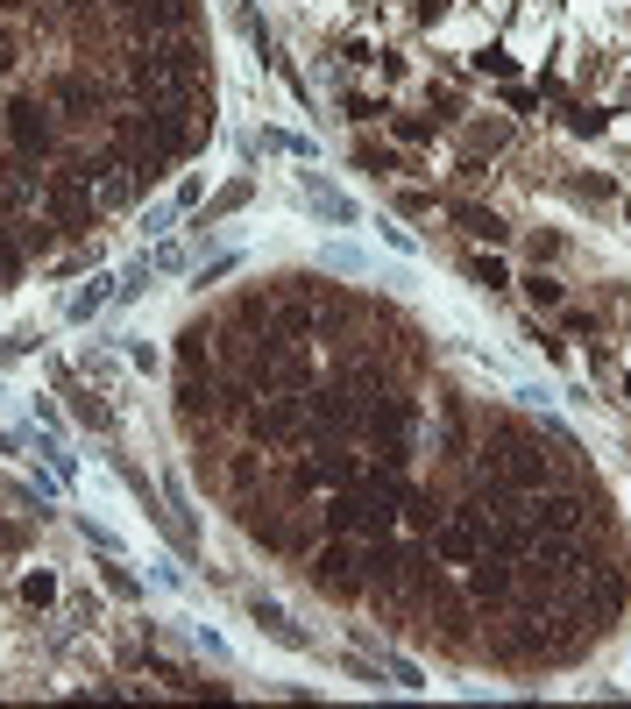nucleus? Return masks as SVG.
<instances>
[{
  "instance_id": "obj_6",
  "label": "nucleus",
  "mask_w": 631,
  "mask_h": 709,
  "mask_svg": "<svg viewBox=\"0 0 631 709\" xmlns=\"http://www.w3.org/2000/svg\"><path fill=\"white\" fill-rule=\"evenodd\" d=\"M468 596H476V603H511V596H518V575H511V561L483 546V554L468 561Z\"/></svg>"
},
{
  "instance_id": "obj_26",
  "label": "nucleus",
  "mask_w": 631,
  "mask_h": 709,
  "mask_svg": "<svg viewBox=\"0 0 631 709\" xmlns=\"http://www.w3.org/2000/svg\"><path fill=\"white\" fill-rule=\"evenodd\" d=\"M0 554H22V525H8V518H0Z\"/></svg>"
},
{
  "instance_id": "obj_27",
  "label": "nucleus",
  "mask_w": 631,
  "mask_h": 709,
  "mask_svg": "<svg viewBox=\"0 0 631 709\" xmlns=\"http://www.w3.org/2000/svg\"><path fill=\"white\" fill-rule=\"evenodd\" d=\"M440 8H447V0H419V22H440Z\"/></svg>"
},
{
  "instance_id": "obj_2",
  "label": "nucleus",
  "mask_w": 631,
  "mask_h": 709,
  "mask_svg": "<svg viewBox=\"0 0 631 709\" xmlns=\"http://www.w3.org/2000/svg\"><path fill=\"white\" fill-rule=\"evenodd\" d=\"M327 525L348 539V532H369V539H390V525H398V497L376 490V483H348L334 504H327Z\"/></svg>"
},
{
  "instance_id": "obj_13",
  "label": "nucleus",
  "mask_w": 631,
  "mask_h": 709,
  "mask_svg": "<svg viewBox=\"0 0 631 709\" xmlns=\"http://www.w3.org/2000/svg\"><path fill=\"white\" fill-rule=\"evenodd\" d=\"M305 206H312V213H327V220H341V227L355 220V206H348L334 185H320V178H305Z\"/></svg>"
},
{
  "instance_id": "obj_11",
  "label": "nucleus",
  "mask_w": 631,
  "mask_h": 709,
  "mask_svg": "<svg viewBox=\"0 0 631 709\" xmlns=\"http://www.w3.org/2000/svg\"><path fill=\"white\" fill-rule=\"evenodd\" d=\"M454 220H461L468 234H476V242H490V249L511 234V227H504V213H490V206H454Z\"/></svg>"
},
{
  "instance_id": "obj_18",
  "label": "nucleus",
  "mask_w": 631,
  "mask_h": 709,
  "mask_svg": "<svg viewBox=\"0 0 631 709\" xmlns=\"http://www.w3.org/2000/svg\"><path fill=\"white\" fill-rule=\"evenodd\" d=\"M476 284H483V291H504V284H511V270H504L497 256H476Z\"/></svg>"
},
{
  "instance_id": "obj_25",
  "label": "nucleus",
  "mask_w": 631,
  "mask_h": 709,
  "mask_svg": "<svg viewBox=\"0 0 631 709\" xmlns=\"http://www.w3.org/2000/svg\"><path fill=\"white\" fill-rule=\"evenodd\" d=\"M476 64H483V71H497V78H511V71H518V64H511V57H504V50H483V57H476Z\"/></svg>"
},
{
  "instance_id": "obj_9",
  "label": "nucleus",
  "mask_w": 631,
  "mask_h": 709,
  "mask_svg": "<svg viewBox=\"0 0 631 709\" xmlns=\"http://www.w3.org/2000/svg\"><path fill=\"white\" fill-rule=\"evenodd\" d=\"M249 617H256V624H263V632H270V639H277V646H291V653H305V646H312V639H305V632H298V624H291V617H284V610H277V603H263V596H256V603H249Z\"/></svg>"
},
{
  "instance_id": "obj_3",
  "label": "nucleus",
  "mask_w": 631,
  "mask_h": 709,
  "mask_svg": "<svg viewBox=\"0 0 631 709\" xmlns=\"http://www.w3.org/2000/svg\"><path fill=\"white\" fill-rule=\"evenodd\" d=\"M305 575H312V589H327V596H362V589H369V582H362V554H355V546H341V539L320 546Z\"/></svg>"
},
{
  "instance_id": "obj_21",
  "label": "nucleus",
  "mask_w": 631,
  "mask_h": 709,
  "mask_svg": "<svg viewBox=\"0 0 631 709\" xmlns=\"http://www.w3.org/2000/svg\"><path fill=\"white\" fill-rule=\"evenodd\" d=\"M100 575H107V589H114V596H142V582H135V575H128V568H121V561H107V568H100Z\"/></svg>"
},
{
  "instance_id": "obj_16",
  "label": "nucleus",
  "mask_w": 631,
  "mask_h": 709,
  "mask_svg": "<svg viewBox=\"0 0 631 709\" xmlns=\"http://www.w3.org/2000/svg\"><path fill=\"white\" fill-rule=\"evenodd\" d=\"M107 298H114V277H93L86 291H78V298H71V320H93V312H100Z\"/></svg>"
},
{
  "instance_id": "obj_14",
  "label": "nucleus",
  "mask_w": 631,
  "mask_h": 709,
  "mask_svg": "<svg viewBox=\"0 0 631 709\" xmlns=\"http://www.w3.org/2000/svg\"><path fill=\"white\" fill-rule=\"evenodd\" d=\"M398 504H405V518H412V525H419V532H433V525H440V518H447V504H440V497H433V490H405V497H398Z\"/></svg>"
},
{
  "instance_id": "obj_23",
  "label": "nucleus",
  "mask_w": 631,
  "mask_h": 709,
  "mask_svg": "<svg viewBox=\"0 0 631 709\" xmlns=\"http://www.w3.org/2000/svg\"><path fill=\"white\" fill-rule=\"evenodd\" d=\"M362 171H376V178H383V171H398V156L376 149V142H362Z\"/></svg>"
},
{
  "instance_id": "obj_28",
  "label": "nucleus",
  "mask_w": 631,
  "mask_h": 709,
  "mask_svg": "<svg viewBox=\"0 0 631 709\" xmlns=\"http://www.w3.org/2000/svg\"><path fill=\"white\" fill-rule=\"evenodd\" d=\"M22 8H36V0H0V15H22Z\"/></svg>"
},
{
  "instance_id": "obj_24",
  "label": "nucleus",
  "mask_w": 631,
  "mask_h": 709,
  "mask_svg": "<svg viewBox=\"0 0 631 709\" xmlns=\"http://www.w3.org/2000/svg\"><path fill=\"white\" fill-rule=\"evenodd\" d=\"M603 121H610L603 107H575V135H603Z\"/></svg>"
},
{
  "instance_id": "obj_1",
  "label": "nucleus",
  "mask_w": 631,
  "mask_h": 709,
  "mask_svg": "<svg viewBox=\"0 0 631 709\" xmlns=\"http://www.w3.org/2000/svg\"><path fill=\"white\" fill-rule=\"evenodd\" d=\"M490 483L497 490H518V497H532V490H546V476H554V454H546L525 426H504L497 440H490Z\"/></svg>"
},
{
  "instance_id": "obj_29",
  "label": "nucleus",
  "mask_w": 631,
  "mask_h": 709,
  "mask_svg": "<svg viewBox=\"0 0 631 709\" xmlns=\"http://www.w3.org/2000/svg\"><path fill=\"white\" fill-rule=\"evenodd\" d=\"M8 64H15V43H8V36H0V71H8Z\"/></svg>"
},
{
  "instance_id": "obj_12",
  "label": "nucleus",
  "mask_w": 631,
  "mask_h": 709,
  "mask_svg": "<svg viewBox=\"0 0 631 709\" xmlns=\"http://www.w3.org/2000/svg\"><path fill=\"white\" fill-rule=\"evenodd\" d=\"M57 383H64V398H71V412H78V419H86L93 433H114V412H107L100 398H86V390H78L71 376H57Z\"/></svg>"
},
{
  "instance_id": "obj_17",
  "label": "nucleus",
  "mask_w": 631,
  "mask_h": 709,
  "mask_svg": "<svg viewBox=\"0 0 631 709\" xmlns=\"http://www.w3.org/2000/svg\"><path fill=\"white\" fill-rule=\"evenodd\" d=\"M277 327H284V341H312V305H277Z\"/></svg>"
},
{
  "instance_id": "obj_4",
  "label": "nucleus",
  "mask_w": 631,
  "mask_h": 709,
  "mask_svg": "<svg viewBox=\"0 0 631 709\" xmlns=\"http://www.w3.org/2000/svg\"><path fill=\"white\" fill-rule=\"evenodd\" d=\"M8 135H15V149H22V156H50V149H57L50 100H29V93H22V100L8 107Z\"/></svg>"
},
{
  "instance_id": "obj_22",
  "label": "nucleus",
  "mask_w": 631,
  "mask_h": 709,
  "mask_svg": "<svg viewBox=\"0 0 631 709\" xmlns=\"http://www.w3.org/2000/svg\"><path fill=\"white\" fill-rule=\"evenodd\" d=\"M390 128H398L405 142H433V121H419V114H398V121H390Z\"/></svg>"
},
{
  "instance_id": "obj_20",
  "label": "nucleus",
  "mask_w": 631,
  "mask_h": 709,
  "mask_svg": "<svg viewBox=\"0 0 631 709\" xmlns=\"http://www.w3.org/2000/svg\"><path fill=\"white\" fill-rule=\"evenodd\" d=\"M525 298H532V305H561V284L539 270V277H525Z\"/></svg>"
},
{
  "instance_id": "obj_15",
  "label": "nucleus",
  "mask_w": 631,
  "mask_h": 709,
  "mask_svg": "<svg viewBox=\"0 0 631 709\" xmlns=\"http://www.w3.org/2000/svg\"><path fill=\"white\" fill-rule=\"evenodd\" d=\"M249 192H256L249 178H234V185H227V192L206 206V220H199V227H213V220H227V213H242V206H249Z\"/></svg>"
},
{
  "instance_id": "obj_8",
  "label": "nucleus",
  "mask_w": 631,
  "mask_h": 709,
  "mask_svg": "<svg viewBox=\"0 0 631 709\" xmlns=\"http://www.w3.org/2000/svg\"><path fill=\"white\" fill-rule=\"evenodd\" d=\"M50 107H57L64 121H100V114H107L100 86H93V78H78V71H64L57 86H50Z\"/></svg>"
},
{
  "instance_id": "obj_5",
  "label": "nucleus",
  "mask_w": 631,
  "mask_h": 709,
  "mask_svg": "<svg viewBox=\"0 0 631 709\" xmlns=\"http://www.w3.org/2000/svg\"><path fill=\"white\" fill-rule=\"evenodd\" d=\"M426 539H433V554H440V561H454V568H468V561H476V554H483V525H476V518H468V511H454V518H440V525H433Z\"/></svg>"
},
{
  "instance_id": "obj_7",
  "label": "nucleus",
  "mask_w": 631,
  "mask_h": 709,
  "mask_svg": "<svg viewBox=\"0 0 631 709\" xmlns=\"http://www.w3.org/2000/svg\"><path fill=\"white\" fill-rule=\"evenodd\" d=\"M525 518H532L539 539H575V532H582V504H575V497H539V490H532Z\"/></svg>"
},
{
  "instance_id": "obj_10",
  "label": "nucleus",
  "mask_w": 631,
  "mask_h": 709,
  "mask_svg": "<svg viewBox=\"0 0 631 709\" xmlns=\"http://www.w3.org/2000/svg\"><path fill=\"white\" fill-rule=\"evenodd\" d=\"M0 185H8V199H29V192H43V171H36V156H8V164H0Z\"/></svg>"
},
{
  "instance_id": "obj_19",
  "label": "nucleus",
  "mask_w": 631,
  "mask_h": 709,
  "mask_svg": "<svg viewBox=\"0 0 631 709\" xmlns=\"http://www.w3.org/2000/svg\"><path fill=\"white\" fill-rule=\"evenodd\" d=\"M22 603H36V610L57 603V582H50V575H22Z\"/></svg>"
}]
</instances>
